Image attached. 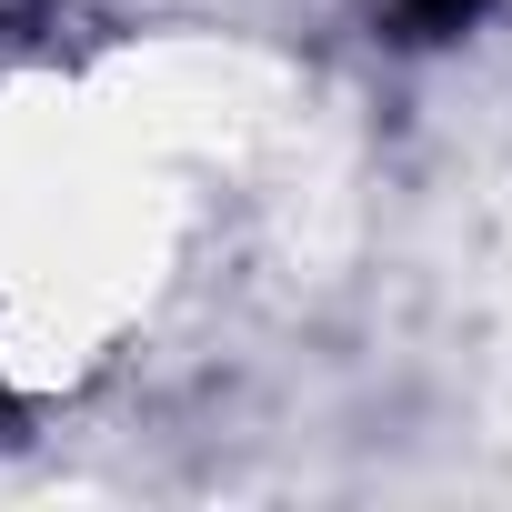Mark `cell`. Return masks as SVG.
Instances as JSON below:
<instances>
[{
    "mask_svg": "<svg viewBox=\"0 0 512 512\" xmlns=\"http://www.w3.org/2000/svg\"><path fill=\"white\" fill-rule=\"evenodd\" d=\"M482 11H492V0H392L402 41H452V31H472Z\"/></svg>",
    "mask_w": 512,
    "mask_h": 512,
    "instance_id": "6da1fadb",
    "label": "cell"
}]
</instances>
